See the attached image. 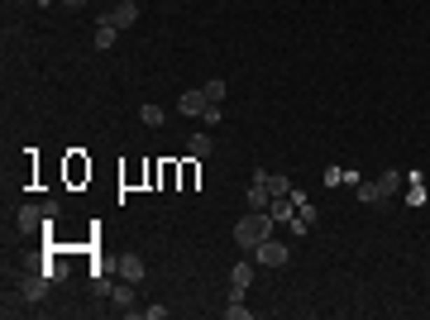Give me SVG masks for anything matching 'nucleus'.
Listing matches in <instances>:
<instances>
[{"instance_id":"20","label":"nucleus","mask_w":430,"mask_h":320,"mask_svg":"<svg viewBox=\"0 0 430 320\" xmlns=\"http://www.w3.org/2000/svg\"><path fill=\"white\" fill-rule=\"evenodd\" d=\"M201 120H206V125H220V120H225V106H215V101H211V106H206V115H201Z\"/></svg>"},{"instance_id":"3","label":"nucleus","mask_w":430,"mask_h":320,"mask_svg":"<svg viewBox=\"0 0 430 320\" xmlns=\"http://www.w3.org/2000/svg\"><path fill=\"white\" fill-rule=\"evenodd\" d=\"M268 167H254V177H249V211H268V201H272V187H268Z\"/></svg>"},{"instance_id":"23","label":"nucleus","mask_w":430,"mask_h":320,"mask_svg":"<svg viewBox=\"0 0 430 320\" xmlns=\"http://www.w3.org/2000/svg\"><path fill=\"white\" fill-rule=\"evenodd\" d=\"M43 5H48V0H43Z\"/></svg>"},{"instance_id":"21","label":"nucleus","mask_w":430,"mask_h":320,"mask_svg":"<svg viewBox=\"0 0 430 320\" xmlns=\"http://www.w3.org/2000/svg\"><path fill=\"white\" fill-rule=\"evenodd\" d=\"M62 5H67V10H81V5H86V0H62Z\"/></svg>"},{"instance_id":"15","label":"nucleus","mask_w":430,"mask_h":320,"mask_svg":"<svg viewBox=\"0 0 430 320\" xmlns=\"http://www.w3.org/2000/svg\"><path fill=\"white\" fill-rule=\"evenodd\" d=\"M187 153H191V158H206V153H215V144H211V134H191V144H187Z\"/></svg>"},{"instance_id":"10","label":"nucleus","mask_w":430,"mask_h":320,"mask_svg":"<svg viewBox=\"0 0 430 320\" xmlns=\"http://www.w3.org/2000/svg\"><path fill=\"white\" fill-rule=\"evenodd\" d=\"M254 287V263H235L230 267V292H249Z\"/></svg>"},{"instance_id":"9","label":"nucleus","mask_w":430,"mask_h":320,"mask_svg":"<svg viewBox=\"0 0 430 320\" xmlns=\"http://www.w3.org/2000/svg\"><path fill=\"white\" fill-rule=\"evenodd\" d=\"M110 301L130 316V311H134V282H110Z\"/></svg>"},{"instance_id":"12","label":"nucleus","mask_w":430,"mask_h":320,"mask_svg":"<svg viewBox=\"0 0 430 320\" xmlns=\"http://www.w3.org/2000/svg\"><path fill=\"white\" fill-rule=\"evenodd\" d=\"M268 215L277 220V225H287V220L296 215V201H292V196H272V201H268Z\"/></svg>"},{"instance_id":"4","label":"nucleus","mask_w":430,"mask_h":320,"mask_svg":"<svg viewBox=\"0 0 430 320\" xmlns=\"http://www.w3.org/2000/svg\"><path fill=\"white\" fill-rule=\"evenodd\" d=\"M53 215H57V201H48V206H25V211L15 215V225L34 235V230H43V225H53Z\"/></svg>"},{"instance_id":"14","label":"nucleus","mask_w":430,"mask_h":320,"mask_svg":"<svg viewBox=\"0 0 430 320\" xmlns=\"http://www.w3.org/2000/svg\"><path fill=\"white\" fill-rule=\"evenodd\" d=\"M354 196H359V201H368V206H377V201H387V191L377 187V182H359V187H354Z\"/></svg>"},{"instance_id":"18","label":"nucleus","mask_w":430,"mask_h":320,"mask_svg":"<svg viewBox=\"0 0 430 320\" xmlns=\"http://www.w3.org/2000/svg\"><path fill=\"white\" fill-rule=\"evenodd\" d=\"M201 91H206V101H215V106L225 101V81H220V77H211L206 86H201Z\"/></svg>"},{"instance_id":"1","label":"nucleus","mask_w":430,"mask_h":320,"mask_svg":"<svg viewBox=\"0 0 430 320\" xmlns=\"http://www.w3.org/2000/svg\"><path fill=\"white\" fill-rule=\"evenodd\" d=\"M272 230H277V220H272L268 211H249V215L240 220V225H235V244H240L244 253H254V249L268 239Z\"/></svg>"},{"instance_id":"11","label":"nucleus","mask_w":430,"mask_h":320,"mask_svg":"<svg viewBox=\"0 0 430 320\" xmlns=\"http://www.w3.org/2000/svg\"><path fill=\"white\" fill-rule=\"evenodd\" d=\"M144 272H148V267H144L139 253H125V258H120V277H125V282H144Z\"/></svg>"},{"instance_id":"8","label":"nucleus","mask_w":430,"mask_h":320,"mask_svg":"<svg viewBox=\"0 0 430 320\" xmlns=\"http://www.w3.org/2000/svg\"><path fill=\"white\" fill-rule=\"evenodd\" d=\"M206 106H211L206 91H182V96H177V110H182V115H206Z\"/></svg>"},{"instance_id":"17","label":"nucleus","mask_w":430,"mask_h":320,"mask_svg":"<svg viewBox=\"0 0 430 320\" xmlns=\"http://www.w3.org/2000/svg\"><path fill=\"white\" fill-rule=\"evenodd\" d=\"M139 120H144L148 130H158L162 125V106H139Z\"/></svg>"},{"instance_id":"5","label":"nucleus","mask_w":430,"mask_h":320,"mask_svg":"<svg viewBox=\"0 0 430 320\" xmlns=\"http://www.w3.org/2000/svg\"><path fill=\"white\" fill-rule=\"evenodd\" d=\"M139 15H144V5H139V0H120V5L110 10L106 20L120 29V34H125V29H134V25H139Z\"/></svg>"},{"instance_id":"6","label":"nucleus","mask_w":430,"mask_h":320,"mask_svg":"<svg viewBox=\"0 0 430 320\" xmlns=\"http://www.w3.org/2000/svg\"><path fill=\"white\" fill-rule=\"evenodd\" d=\"M91 43H96V48H115V43H120V29L101 15V20H96V34H91Z\"/></svg>"},{"instance_id":"16","label":"nucleus","mask_w":430,"mask_h":320,"mask_svg":"<svg viewBox=\"0 0 430 320\" xmlns=\"http://www.w3.org/2000/svg\"><path fill=\"white\" fill-rule=\"evenodd\" d=\"M268 187H272V196H292V177H287V172H277V177H268Z\"/></svg>"},{"instance_id":"2","label":"nucleus","mask_w":430,"mask_h":320,"mask_svg":"<svg viewBox=\"0 0 430 320\" xmlns=\"http://www.w3.org/2000/svg\"><path fill=\"white\" fill-rule=\"evenodd\" d=\"M254 263H263V267H287V263H292V249L277 239V235H268V239L254 249Z\"/></svg>"},{"instance_id":"19","label":"nucleus","mask_w":430,"mask_h":320,"mask_svg":"<svg viewBox=\"0 0 430 320\" xmlns=\"http://www.w3.org/2000/svg\"><path fill=\"white\" fill-rule=\"evenodd\" d=\"M377 187H382V191H387V196H392V191L402 187V177H397V172H382V177H377Z\"/></svg>"},{"instance_id":"7","label":"nucleus","mask_w":430,"mask_h":320,"mask_svg":"<svg viewBox=\"0 0 430 320\" xmlns=\"http://www.w3.org/2000/svg\"><path fill=\"white\" fill-rule=\"evenodd\" d=\"M48 282H53V277H48V272L39 267L34 277H25V287H20V296H25V301H39V296L48 292Z\"/></svg>"},{"instance_id":"22","label":"nucleus","mask_w":430,"mask_h":320,"mask_svg":"<svg viewBox=\"0 0 430 320\" xmlns=\"http://www.w3.org/2000/svg\"><path fill=\"white\" fill-rule=\"evenodd\" d=\"M215 5H220V0H215Z\"/></svg>"},{"instance_id":"13","label":"nucleus","mask_w":430,"mask_h":320,"mask_svg":"<svg viewBox=\"0 0 430 320\" xmlns=\"http://www.w3.org/2000/svg\"><path fill=\"white\" fill-rule=\"evenodd\" d=\"M254 311L244 306V292H230V301H225V320H249Z\"/></svg>"}]
</instances>
